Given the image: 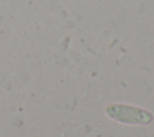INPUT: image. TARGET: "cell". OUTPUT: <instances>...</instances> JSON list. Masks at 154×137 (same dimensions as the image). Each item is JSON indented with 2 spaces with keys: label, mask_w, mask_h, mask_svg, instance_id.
<instances>
[{
  "label": "cell",
  "mask_w": 154,
  "mask_h": 137,
  "mask_svg": "<svg viewBox=\"0 0 154 137\" xmlns=\"http://www.w3.org/2000/svg\"><path fill=\"white\" fill-rule=\"evenodd\" d=\"M106 112L112 119L128 124H148L153 118L148 111L129 105L113 103L107 106Z\"/></svg>",
  "instance_id": "6da1fadb"
}]
</instances>
